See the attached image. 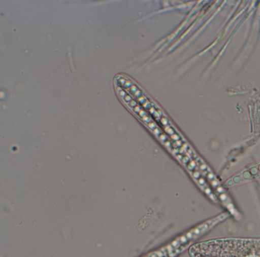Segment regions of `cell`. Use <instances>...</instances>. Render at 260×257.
Listing matches in <instances>:
<instances>
[{"instance_id": "1", "label": "cell", "mask_w": 260, "mask_h": 257, "mask_svg": "<svg viewBox=\"0 0 260 257\" xmlns=\"http://www.w3.org/2000/svg\"><path fill=\"white\" fill-rule=\"evenodd\" d=\"M191 257H260V240H220L190 248Z\"/></svg>"}]
</instances>
